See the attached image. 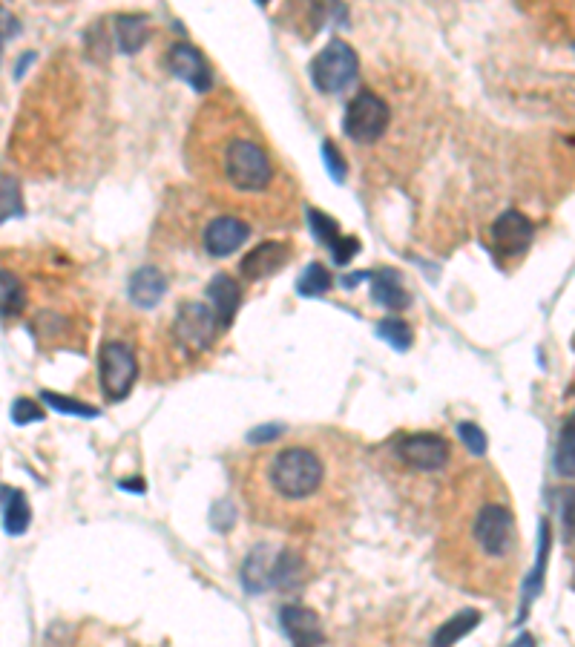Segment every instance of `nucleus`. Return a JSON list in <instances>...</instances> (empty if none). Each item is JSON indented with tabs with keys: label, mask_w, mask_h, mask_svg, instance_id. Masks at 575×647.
I'll list each match as a JSON object with an SVG mask.
<instances>
[{
	"label": "nucleus",
	"mask_w": 575,
	"mask_h": 647,
	"mask_svg": "<svg viewBox=\"0 0 575 647\" xmlns=\"http://www.w3.org/2000/svg\"><path fill=\"white\" fill-rule=\"evenodd\" d=\"M394 452H397V461L406 463L414 472H440L446 469V463L452 461V446L443 435L435 432H414L406 435L394 443Z\"/></svg>",
	"instance_id": "obj_9"
},
{
	"label": "nucleus",
	"mask_w": 575,
	"mask_h": 647,
	"mask_svg": "<svg viewBox=\"0 0 575 647\" xmlns=\"http://www.w3.org/2000/svg\"><path fill=\"white\" fill-rule=\"evenodd\" d=\"M26 285L18 274L0 268V317L12 320V317H21L23 308H26Z\"/></svg>",
	"instance_id": "obj_19"
},
{
	"label": "nucleus",
	"mask_w": 575,
	"mask_h": 647,
	"mask_svg": "<svg viewBox=\"0 0 575 647\" xmlns=\"http://www.w3.org/2000/svg\"><path fill=\"white\" fill-rule=\"evenodd\" d=\"M18 32H21V29H18V18L0 6V44H3L6 38H15Z\"/></svg>",
	"instance_id": "obj_31"
},
{
	"label": "nucleus",
	"mask_w": 575,
	"mask_h": 647,
	"mask_svg": "<svg viewBox=\"0 0 575 647\" xmlns=\"http://www.w3.org/2000/svg\"><path fill=\"white\" fill-rule=\"evenodd\" d=\"M98 363H101V389L113 403L133 392L138 380V360L136 351L127 343H118V340L104 343Z\"/></svg>",
	"instance_id": "obj_8"
},
{
	"label": "nucleus",
	"mask_w": 575,
	"mask_h": 647,
	"mask_svg": "<svg viewBox=\"0 0 575 647\" xmlns=\"http://www.w3.org/2000/svg\"><path fill=\"white\" fill-rule=\"evenodd\" d=\"M3 527L9 535H23L32 524V509L21 489H3Z\"/></svg>",
	"instance_id": "obj_18"
},
{
	"label": "nucleus",
	"mask_w": 575,
	"mask_h": 647,
	"mask_svg": "<svg viewBox=\"0 0 575 647\" xmlns=\"http://www.w3.org/2000/svg\"><path fill=\"white\" fill-rule=\"evenodd\" d=\"M377 337L380 340H386L389 346H394L397 351H406V348L412 346V328L403 323V320H380L377 323Z\"/></svg>",
	"instance_id": "obj_23"
},
{
	"label": "nucleus",
	"mask_w": 575,
	"mask_h": 647,
	"mask_svg": "<svg viewBox=\"0 0 575 647\" xmlns=\"http://www.w3.org/2000/svg\"><path fill=\"white\" fill-rule=\"evenodd\" d=\"M187 167L207 196L251 225H282L294 219L297 179L279 159L253 113L233 93L207 98L193 116Z\"/></svg>",
	"instance_id": "obj_1"
},
{
	"label": "nucleus",
	"mask_w": 575,
	"mask_h": 647,
	"mask_svg": "<svg viewBox=\"0 0 575 647\" xmlns=\"http://www.w3.org/2000/svg\"><path fill=\"white\" fill-rule=\"evenodd\" d=\"M207 300L213 302V314L219 320V328L225 331L233 325L239 305H242V288L230 274H216L207 285Z\"/></svg>",
	"instance_id": "obj_14"
},
{
	"label": "nucleus",
	"mask_w": 575,
	"mask_h": 647,
	"mask_svg": "<svg viewBox=\"0 0 575 647\" xmlns=\"http://www.w3.org/2000/svg\"><path fill=\"white\" fill-rule=\"evenodd\" d=\"M251 236V225L245 219H236L230 213H219L207 222V228L202 231V248L207 256L222 259V256L236 254Z\"/></svg>",
	"instance_id": "obj_10"
},
{
	"label": "nucleus",
	"mask_w": 575,
	"mask_h": 647,
	"mask_svg": "<svg viewBox=\"0 0 575 647\" xmlns=\"http://www.w3.org/2000/svg\"><path fill=\"white\" fill-rule=\"evenodd\" d=\"M115 41H118V49L127 52V55H136L138 49L144 47L147 35H150V18L141 15V12H133V15H118L115 18Z\"/></svg>",
	"instance_id": "obj_16"
},
{
	"label": "nucleus",
	"mask_w": 575,
	"mask_h": 647,
	"mask_svg": "<svg viewBox=\"0 0 575 647\" xmlns=\"http://www.w3.org/2000/svg\"><path fill=\"white\" fill-rule=\"evenodd\" d=\"M12 420H15L18 426L38 423V420H44V409H41L35 400H29V397H18V400L12 403Z\"/></svg>",
	"instance_id": "obj_28"
},
{
	"label": "nucleus",
	"mask_w": 575,
	"mask_h": 647,
	"mask_svg": "<svg viewBox=\"0 0 575 647\" xmlns=\"http://www.w3.org/2000/svg\"><path fill=\"white\" fill-rule=\"evenodd\" d=\"M343 469L334 443H271L245 463L242 495L256 521L311 530L340 507Z\"/></svg>",
	"instance_id": "obj_3"
},
{
	"label": "nucleus",
	"mask_w": 575,
	"mask_h": 647,
	"mask_svg": "<svg viewBox=\"0 0 575 647\" xmlns=\"http://www.w3.org/2000/svg\"><path fill=\"white\" fill-rule=\"evenodd\" d=\"M371 294L374 300L380 305H386L391 311H403L409 305V294L403 291V282H400V274L391 271V268H383L377 274H371Z\"/></svg>",
	"instance_id": "obj_17"
},
{
	"label": "nucleus",
	"mask_w": 575,
	"mask_h": 647,
	"mask_svg": "<svg viewBox=\"0 0 575 647\" xmlns=\"http://www.w3.org/2000/svg\"><path fill=\"white\" fill-rule=\"evenodd\" d=\"M360 61L357 52L351 49V44H345L340 38L328 41V47L320 49V55L311 61V84L320 90L322 95H337L343 93L345 87L357 78Z\"/></svg>",
	"instance_id": "obj_6"
},
{
	"label": "nucleus",
	"mask_w": 575,
	"mask_h": 647,
	"mask_svg": "<svg viewBox=\"0 0 575 647\" xmlns=\"http://www.w3.org/2000/svg\"><path fill=\"white\" fill-rule=\"evenodd\" d=\"M127 294H130V300L136 302L138 308H153L167 294V277L161 274L159 268L144 265V268H138L136 274L130 277Z\"/></svg>",
	"instance_id": "obj_15"
},
{
	"label": "nucleus",
	"mask_w": 575,
	"mask_h": 647,
	"mask_svg": "<svg viewBox=\"0 0 575 647\" xmlns=\"http://www.w3.org/2000/svg\"><path fill=\"white\" fill-rule=\"evenodd\" d=\"M512 647H535V639H532L529 633H521V636H518V642H515Z\"/></svg>",
	"instance_id": "obj_32"
},
{
	"label": "nucleus",
	"mask_w": 575,
	"mask_h": 647,
	"mask_svg": "<svg viewBox=\"0 0 575 647\" xmlns=\"http://www.w3.org/2000/svg\"><path fill=\"white\" fill-rule=\"evenodd\" d=\"M458 435L460 440H463V446H466L475 458H483V455H486L489 443H486V435H483L481 426H475V423H458Z\"/></svg>",
	"instance_id": "obj_27"
},
{
	"label": "nucleus",
	"mask_w": 575,
	"mask_h": 647,
	"mask_svg": "<svg viewBox=\"0 0 575 647\" xmlns=\"http://www.w3.org/2000/svg\"><path fill=\"white\" fill-rule=\"evenodd\" d=\"M331 285H334V277L322 262H311L302 271V277L297 279V291L302 297H322V294L331 291Z\"/></svg>",
	"instance_id": "obj_21"
},
{
	"label": "nucleus",
	"mask_w": 575,
	"mask_h": 647,
	"mask_svg": "<svg viewBox=\"0 0 575 647\" xmlns=\"http://www.w3.org/2000/svg\"><path fill=\"white\" fill-rule=\"evenodd\" d=\"M532 242H535V225L529 216L515 208L504 210L489 228V251L504 271H509L512 265H518L527 256Z\"/></svg>",
	"instance_id": "obj_5"
},
{
	"label": "nucleus",
	"mask_w": 575,
	"mask_h": 647,
	"mask_svg": "<svg viewBox=\"0 0 575 647\" xmlns=\"http://www.w3.org/2000/svg\"><path fill=\"white\" fill-rule=\"evenodd\" d=\"M437 538L446 581L483 596H504L521 567L518 518L504 481L492 469L460 478Z\"/></svg>",
	"instance_id": "obj_2"
},
{
	"label": "nucleus",
	"mask_w": 575,
	"mask_h": 647,
	"mask_svg": "<svg viewBox=\"0 0 575 647\" xmlns=\"http://www.w3.org/2000/svg\"><path fill=\"white\" fill-rule=\"evenodd\" d=\"M219 320L213 314V308L205 302L184 300L176 314H173V325H170V334H173V343L187 351V354H205L210 348L216 346L219 340Z\"/></svg>",
	"instance_id": "obj_4"
},
{
	"label": "nucleus",
	"mask_w": 575,
	"mask_h": 647,
	"mask_svg": "<svg viewBox=\"0 0 575 647\" xmlns=\"http://www.w3.org/2000/svg\"><path fill=\"white\" fill-rule=\"evenodd\" d=\"M308 222H311V231H314V236L320 239L322 245H328V248H334V245L343 239L340 225H337L331 216H325L322 210H317V208L308 210Z\"/></svg>",
	"instance_id": "obj_25"
},
{
	"label": "nucleus",
	"mask_w": 575,
	"mask_h": 647,
	"mask_svg": "<svg viewBox=\"0 0 575 647\" xmlns=\"http://www.w3.org/2000/svg\"><path fill=\"white\" fill-rule=\"evenodd\" d=\"M573 449H575V420L573 417H567L564 420V429H561V443H558V472L564 475V478H573Z\"/></svg>",
	"instance_id": "obj_24"
},
{
	"label": "nucleus",
	"mask_w": 575,
	"mask_h": 647,
	"mask_svg": "<svg viewBox=\"0 0 575 647\" xmlns=\"http://www.w3.org/2000/svg\"><path fill=\"white\" fill-rule=\"evenodd\" d=\"M481 622V613L478 610H460L458 616H452L446 624H440V630L432 639V647H452L458 645L466 633H472Z\"/></svg>",
	"instance_id": "obj_20"
},
{
	"label": "nucleus",
	"mask_w": 575,
	"mask_h": 647,
	"mask_svg": "<svg viewBox=\"0 0 575 647\" xmlns=\"http://www.w3.org/2000/svg\"><path fill=\"white\" fill-rule=\"evenodd\" d=\"M389 121V104L380 95L371 93V90H363V93L354 95L348 101V107H345L343 133L351 141H357V144H374L389 130Z\"/></svg>",
	"instance_id": "obj_7"
},
{
	"label": "nucleus",
	"mask_w": 575,
	"mask_h": 647,
	"mask_svg": "<svg viewBox=\"0 0 575 647\" xmlns=\"http://www.w3.org/2000/svg\"><path fill=\"white\" fill-rule=\"evenodd\" d=\"M288 259H291V245L271 239V242L256 245L251 254L242 259L239 274L245 279H251V282H259V279L274 277L276 271H282Z\"/></svg>",
	"instance_id": "obj_13"
},
{
	"label": "nucleus",
	"mask_w": 575,
	"mask_h": 647,
	"mask_svg": "<svg viewBox=\"0 0 575 647\" xmlns=\"http://www.w3.org/2000/svg\"><path fill=\"white\" fill-rule=\"evenodd\" d=\"M322 156H325V162H328V173L334 176V182H340L343 185L345 182V164H343V156H340V150L334 147V141H325L322 144Z\"/></svg>",
	"instance_id": "obj_29"
},
{
	"label": "nucleus",
	"mask_w": 575,
	"mask_h": 647,
	"mask_svg": "<svg viewBox=\"0 0 575 647\" xmlns=\"http://www.w3.org/2000/svg\"><path fill=\"white\" fill-rule=\"evenodd\" d=\"M46 406H52L55 412L61 415H78V417H98V409L90 406V403H81V400H72L67 394H55V392H41Z\"/></svg>",
	"instance_id": "obj_26"
},
{
	"label": "nucleus",
	"mask_w": 575,
	"mask_h": 647,
	"mask_svg": "<svg viewBox=\"0 0 575 647\" xmlns=\"http://www.w3.org/2000/svg\"><path fill=\"white\" fill-rule=\"evenodd\" d=\"M279 622H282V630H285V636L291 639L294 647H320L325 642L320 616L311 607L285 604L279 610Z\"/></svg>",
	"instance_id": "obj_12"
},
{
	"label": "nucleus",
	"mask_w": 575,
	"mask_h": 647,
	"mask_svg": "<svg viewBox=\"0 0 575 647\" xmlns=\"http://www.w3.org/2000/svg\"><path fill=\"white\" fill-rule=\"evenodd\" d=\"M357 251H360V242H357L354 236H343V239L331 248V254H334V262H337V265H348V262L357 256Z\"/></svg>",
	"instance_id": "obj_30"
},
{
	"label": "nucleus",
	"mask_w": 575,
	"mask_h": 647,
	"mask_svg": "<svg viewBox=\"0 0 575 647\" xmlns=\"http://www.w3.org/2000/svg\"><path fill=\"white\" fill-rule=\"evenodd\" d=\"M12 216H23L21 185H18L15 176L0 173V225L9 222Z\"/></svg>",
	"instance_id": "obj_22"
},
{
	"label": "nucleus",
	"mask_w": 575,
	"mask_h": 647,
	"mask_svg": "<svg viewBox=\"0 0 575 647\" xmlns=\"http://www.w3.org/2000/svg\"><path fill=\"white\" fill-rule=\"evenodd\" d=\"M170 70L176 78H182L184 84H190L196 93H210L213 90V70L207 64V58L190 44H173L170 47Z\"/></svg>",
	"instance_id": "obj_11"
}]
</instances>
